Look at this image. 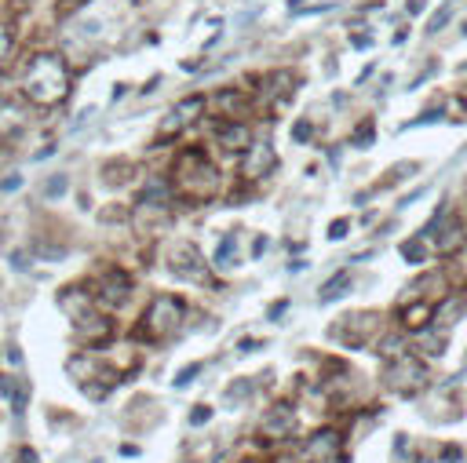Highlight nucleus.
Wrapping results in <instances>:
<instances>
[{
  "label": "nucleus",
  "instance_id": "17",
  "mask_svg": "<svg viewBox=\"0 0 467 463\" xmlns=\"http://www.w3.org/2000/svg\"><path fill=\"white\" fill-rule=\"evenodd\" d=\"M401 259H406V263H413V266H420V263L427 259V249H424V237H409L406 244H401Z\"/></svg>",
  "mask_w": 467,
  "mask_h": 463
},
{
  "label": "nucleus",
  "instance_id": "25",
  "mask_svg": "<svg viewBox=\"0 0 467 463\" xmlns=\"http://www.w3.org/2000/svg\"><path fill=\"white\" fill-rule=\"evenodd\" d=\"M449 19H453V0H449V4H446V8L438 11V15L431 19V26H427V29H431V33H438V29H442V26H446Z\"/></svg>",
  "mask_w": 467,
  "mask_h": 463
},
{
  "label": "nucleus",
  "instance_id": "11",
  "mask_svg": "<svg viewBox=\"0 0 467 463\" xmlns=\"http://www.w3.org/2000/svg\"><path fill=\"white\" fill-rule=\"evenodd\" d=\"M215 139H220L223 150H248V146H252V132H248L245 125H234V120L215 132Z\"/></svg>",
  "mask_w": 467,
  "mask_h": 463
},
{
  "label": "nucleus",
  "instance_id": "28",
  "mask_svg": "<svg viewBox=\"0 0 467 463\" xmlns=\"http://www.w3.org/2000/svg\"><path fill=\"white\" fill-rule=\"evenodd\" d=\"M398 347H401V339H398V335H391V339H384L380 354H384V358H398Z\"/></svg>",
  "mask_w": 467,
  "mask_h": 463
},
{
  "label": "nucleus",
  "instance_id": "36",
  "mask_svg": "<svg viewBox=\"0 0 467 463\" xmlns=\"http://www.w3.org/2000/svg\"><path fill=\"white\" fill-rule=\"evenodd\" d=\"M463 33H467V26H463Z\"/></svg>",
  "mask_w": 467,
  "mask_h": 463
},
{
  "label": "nucleus",
  "instance_id": "20",
  "mask_svg": "<svg viewBox=\"0 0 467 463\" xmlns=\"http://www.w3.org/2000/svg\"><path fill=\"white\" fill-rule=\"evenodd\" d=\"M197 373H201V365H197V361H194V365H186V368H179V373H175V380H172V383H175V390H183V387H190Z\"/></svg>",
  "mask_w": 467,
  "mask_h": 463
},
{
  "label": "nucleus",
  "instance_id": "14",
  "mask_svg": "<svg viewBox=\"0 0 467 463\" xmlns=\"http://www.w3.org/2000/svg\"><path fill=\"white\" fill-rule=\"evenodd\" d=\"M0 387H4V394H8V401L15 409H22L26 405V397H29V387H26V380H15V376H8V380H0Z\"/></svg>",
  "mask_w": 467,
  "mask_h": 463
},
{
  "label": "nucleus",
  "instance_id": "16",
  "mask_svg": "<svg viewBox=\"0 0 467 463\" xmlns=\"http://www.w3.org/2000/svg\"><path fill=\"white\" fill-rule=\"evenodd\" d=\"M77 332H81V339H103L110 332V325H106V318H81Z\"/></svg>",
  "mask_w": 467,
  "mask_h": 463
},
{
  "label": "nucleus",
  "instance_id": "13",
  "mask_svg": "<svg viewBox=\"0 0 467 463\" xmlns=\"http://www.w3.org/2000/svg\"><path fill=\"white\" fill-rule=\"evenodd\" d=\"M347 288H351V274H347V270H339V274H332V277H329V281L322 285V292H318V299H322V303H336V299H339V296H344Z\"/></svg>",
  "mask_w": 467,
  "mask_h": 463
},
{
  "label": "nucleus",
  "instance_id": "29",
  "mask_svg": "<svg viewBox=\"0 0 467 463\" xmlns=\"http://www.w3.org/2000/svg\"><path fill=\"white\" fill-rule=\"evenodd\" d=\"M292 139H296V142H307V139H310V120H296Z\"/></svg>",
  "mask_w": 467,
  "mask_h": 463
},
{
  "label": "nucleus",
  "instance_id": "19",
  "mask_svg": "<svg viewBox=\"0 0 467 463\" xmlns=\"http://www.w3.org/2000/svg\"><path fill=\"white\" fill-rule=\"evenodd\" d=\"M427 318H434V311L420 303V306H413V311H406V328H424Z\"/></svg>",
  "mask_w": 467,
  "mask_h": 463
},
{
  "label": "nucleus",
  "instance_id": "23",
  "mask_svg": "<svg viewBox=\"0 0 467 463\" xmlns=\"http://www.w3.org/2000/svg\"><path fill=\"white\" fill-rule=\"evenodd\" d=\"M248 394H252V383H248V380H241L237 387H227V401H230V405H241Z\"/></svg>",
  "mask_w": 467,
  "mask_h": 463
},
{
  "label": "nucleus",
  "instance_id": "24",
  "mask_svg": "<svg viewBox=\"0 0 467 463\" xmlns=\"http://www.w3.org/2000/svg\"><path fill=\"white\" fill-rule=\"evenodd\" d=\"M66 187H70L66 175H51V182L44 187V194H48V197H62V194H66Z\"/></svg>",
  "mask_w": 467,
  "mask_h": 463
},
{
  "label": "nucleus",
  "instance_id": "10",
  "mask_svg": "<svg viewBox=\"0 0 467 463\" xmlns=\"http://www.w3.org/2000/svg\"><path fill=\"white\" fill-rule=\"evenodd\" d=\"M128 292H132V281L124 274H106V281H103V292H99V299L106 303V306H120L124 299H128Z\"/></svg>",
  "mask_w": 467,
  "mask_h": 463
},
{
  "label": "nucleus",
  "instance_id": "26",
  "mask_svg": "<svg viewBox=\"0 0 467 463\" xmlns=\"http://www.w3.org/2000/svg\"><path fill=\"white\" fill-rule=\"evenodd\" d=\"M347 230H351V219H332L329 237H332V241H344V237H347Z\"/></svg>",
  "mask_w": 467,
  "mask_h": 463
},
{
  "label": "nucleus",
  "instance_id": "8",
  "mask_svg": "<svg viewBox=\"0 0 467 463\" xmlns=\"http://www.w3.org/2000/svg\"><path fill=\"white\" fill-rule=\"evenodd\" d=\"M292 427H296V412H292V405H274V409L263 416V423H260V430H263V435H270V438H285V435H292Z\"/></svg>",
  "mask_w": 467,
  "mask_h": 463
},
{
  "label": "nucleus",
  "instance_id": "22",
  "mask_svg": "<svg viewBox=\"0 0 467 463\" xmlns=\"http://www.w3.org/2000/svg\"><path fill=\"white\" fill-rule=\"evenodd\" d=\"M369 142H372V120L358 125V128H354V135H351V146H358V150H365Z\"/></svg>",
  "mask_w": 467,
  "mask_h": 463
},
{
  "label": "nucleus",
  "instance_id": "18",
  "mask_svg": "<svg viewBox=\"0 0 467 463\" xmlns=\"http://www.w3.org/2000/svg\"><path fill=\"white\" fill-rule=\"evenodd\" d=\"M215 103H220V110L223 113H237V110H245V95H241V91H220V99H215Z\"/></svg>",
  "mask_w": 467,
  "mask_h": 463
},
{
  "label": "nucleus",
  "instance_id": "6",
  "mask_svg": "<svg viewBox=\"0 0 467 463\" xmlns=\"http://www.w3.org/2000/svg\"><path fill=\"white\" fill-rule=\"evenodd\" d=\"M205 113V95H186L183 103H175L172 110H168V117L161 120V139H168V135H175V132H183L186 125H194V120Z\"/></svg>",
  "mask_w": 467,
  "mask_h": 463
},
{
  "label": "nucleus",
  "instance_id": "35",
  "mask_svg": "<svg viewBox=\"0 0 467 463\" xmlns=\"http://www.w3.org/2000/svg\"><path fill=\"white\" fill-rule=\"evenodd\" d=\"M318 463H339V456H332V459H318Z\"/></svg>",
  "mask_w": 467,
  "mask_h": 463
},
{
  "label": "nucleus",
  "instance_id": "33",
  "mask_svg": "<svg viewBox=\"0 0 467 463\" xmlns=\"http://www.w3.org/2000/svg\"><path fill=\"white\" fill-rule=\"evenodd\" d=\"M260 343H256V339H241V354H252Z\"/></svg>",
  "mask_w": 467,
  "mask_h": 463
},
{
  "label": "nucleus",
  "instance_id": "12",
  "mask_svg": "<svg viewBox=\"0 0 467 463\" xmlns=\"http://www.w3.org/2000/svg\"><path fill=\"white\" fill-rule=\"evenodd\" d=\"M463 241H467V227H463L460 219H449L446 230L438 234V252H442V256H453Z\"/></svg>",
  "mask_w": 467,
  "mask_h": 463
},
{
  "label": "nucleus",
  "instance_id": "5",
  "mask_svg": "<svg viewBox=\"0 0 467 463\" xmlns=\"http://www.w3.org/2000/svg\"><path fill=\"white\" fill-rule=\"evenodd\" d=\"M168 270L175 277H183V281H201V277L208 274V263L201 259L197 244L179 241V244H172V252H168Z\"/></svg>",
  "mask_w": 467,
  "mask_h": 463
},
{
  "label": "nucleus",
  "instance_id": "3",
  "mask_svg": "<svg viewBox=\"0 0 467 463\" xmlns=\"http://www.w3.org/2000/svg\"><path fill=\"white\" fill-rule=\"evenodd\" d=\"M384 380H387V387H394V390H401V394H413V390L424 387L427 373H424V361H420V358L398 354V358H391L387 376H384Z\"/></svg>",
  "mask_w": 467,
  "mask_h": 463
},
{
  "label": "nucleus",
  "instance_id": "34",
  "mask_svg": "<svg viewBox=\"0 0 467 463\" xmlns=\"http://www.w3.org/2000/svg\"><path fill=\"white\" fill-rule=\"evenodd\" d=\"M22 463H37V452H29V449H22Z\"/></svg>",
  "mask_w": 467,
  "mask_h": 463
},
{
  "label": "nucleus",
  "instance_id": "1",
  "mask_svg": "<svg viewBox=\"0 0 467 463\" xmlns=\"http://www.w3.org/2000/svg\"><path fill=\"white\" fill-rule=\"evenodd\" d=\"M22 88H26V95L34 99V103L55 106V103L66 99V91H70V73H66V66H62L58 55H37L34 63H29V70H26Z\"/></svg>",
  "mask_w": 467,
  "mask_h": 463
},
{
  "label": "nucleus",
  "instance_id": "27",
  "mask_svg": "<svg viewBox=\"0 0 467 463\" xmlns=\"http://www.w3.org/2000/svg\"><path fill=\"white\" fill-rule=\"evenodd\" d=\"M208 420H212V409H208V405H194L190 423H194V427H201V423H208Z\"/></svg>",
  "mask_w": 467,
  "mask_h": 463
},
{
  "label": "nucleus",
  "instance_id": "7",
  "mask_svg": "<svg viewBox=\"0 0 467 463\" xmlns=\"http://www.w3.org/2000/svg\"><path fill=\"white\" fill-rule=\"evenodd\" d=\"M274 165H277V153H274L270 142H256V146L245 150V175L248 179H260V175L274 172Z\"/></svg>",
  "mask_w": 467,
  "mask_h": 463
},
{
  "label": "nucleus",
  "instance_id": "15",
  "mask_svg": "<svg viewBox=\"0 0 467 463\" xmlns=\"http://www.w3.org/2000/svg\"><path fill=\"white\" fill-rule=\"evenodd\" d=\"M215 266H220V270H234L237 266V237H223L220 252H215Z\"/></svg>",
  "mask_w": 467,
  "mask_h": 463
},
{
  "label": "nucleus",
  "instance_id": "4",
  "mask_svg": "<svg viewBox=\"0 0 467 463\" xmlns=\"http://www.w3.org/2000/svg\"><path fill=\"white\" fill-rule=\"evenodd\" d=\"M179 318H183V303L175 296H158V299L150 303V311H146L143 321H146V332L153 339H165L168 332H175Z\"/></svg>",
  "mask_w": 467,
  "mask_h": 463
},
{
  "label": "nucleus",
  "instance_id": "32",
  "mask_svg": "<svg viewBox=\"0 0 467 463\" xmlns=\"http://www.w3.org/2000/svg\"><path fill=\"white\" fill-rule=\"evenodd\" d=\"M22 187V175H8L4 182H0V190H19Z\"/></svg>",
  "mask_w": 467,
  "mask_h": 463
},
{
  "label": "nucleus",
  "instance_id": "2",
  "mask_svg": "<svg viewBox=\"0 0 467 463\" xmlns=\"http://www.w3.org/2000/svg\"><path fill=\"white\" fill-rule=\"evenodd\" d=\"M179 187L190 197H212L215 187H220V175H215V168L205 161L201 150H190V153L179 157Z\"/></svg>",
  "mask_w": 467,
  "mask_h": 463
},
{
  "label": "nucleus",
  "instance_id": "31",
  "mask_svg": "<svg viewBox=\"0 0 467 463\" xmlns=\"http://www.w3.org/2000/svg\"><path fill=\"white\" fill-rule=\"evenodd\" d=\"M267 244H270V237H267V234H260V237H256V244H252V256H263V252H267Z\"/></svg>",
  "mask_w": 467,
  "mask_h": 463
},
{
  "label": "nucleus",
  "instance_id": "21",
  "mask_svg": "<svg viewBox=\"0 0 467 463\" xmlns=\"http://www.w3.org/2000/svg\"><path fill=\"white\" fill-rule=\"evenodd\" d=\"M22 125V113L15 110V106H4V110H0V128H4V132H15Z\"/></svg>",
  "mask_w": 467,
  "mask_h": 463
},
{
  "label": "nucleus",
  "instance_id": "9",
  "mask_svg": "<svg viewBox=\"0 0 467 463\" xmlns=\"http://www.w3.org/2000/svg\"><path fill=\"white\" fill-rule=\"evenodd\" d=\"M303 456L307 459H332V456H339V442H336V435L332 430H318V435H310L307 438V445H303Z\"/></svg>",
  "mask_w": 467,
  "mask_h": 463
},
{
  "label": "nucleus",
  "instance_id": "30",
  "mask_svg": "<svg viewBox=\"0 0 467 463\" xmlns=\"http://www.w3.org/2000/svg\"><path fill=\"white\" fill-rule=\"evenodd\" d=\"M8 51H11V33H8L4 26H0V58H4Z\"/></svg>",
  "mask_w": 467,
  "mask_h": 463
}]
</instances>
